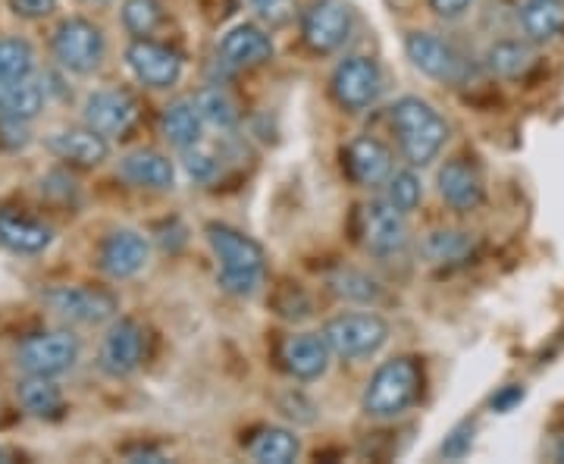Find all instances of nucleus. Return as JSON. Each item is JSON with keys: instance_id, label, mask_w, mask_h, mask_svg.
<instances>
[{"instance_id": "12", "label": "nucleus", "mask_w": 564, "mask_h": 464, "mask_svg": "<svg viewBox=\"0 0 564 464\" xmlns=\"http://www.w3.org/2000/svg\"><path fill=\"white\" fill-rule=\"evenodd\" d=\"M126 66L144 88H154V91H166L180 85L182 69H185L180 51L151 39H135L126 47Z\"/></svg>"}, {"instance_id": "45", "label": "nucleus", "mask_w": 564, "mask_h": 464, "mask_svg": "<svg viewBox=\"0 0 564 464\" xmlns=\"http://www.w3.org/2000/svg\"><path fill=\"white\" fill-rule=\"evenodd\" d=\"M82 3H107V0H82Z\"/></svg>"}, {"instance_id": "9", "label": "nucleus", "mask_w": 564, "mask_h": 464, "mask_svg": "<svg viewBox=\"0 0 564 464\" xmlns=\"http://www.w3.org/2000/svg\"><path fill=\"white\" fill-rule=\"evenodd\" d=\"M44 304L63 321L82 323V326L113 321L120 311L117 295L98 285H54L44 292Z\"/></svg>"}, {"instance_id": "44", "label": "nucleus", "mask_w": 564, "mask_h": 464, "mask_svg": "<svg viewBox=\"0 0 564 464\" xmlns=\"http://www.w3.org/2000/svg\"><path fill=\"white\" fill-rule=\"evenodd\" d=\"M3 462H10V452H7V449H0V464Z\"/></svg>"}, {"instance_id": "36", "label": "nucleus", "mask_w": 564, "mask_h": 464, "mask_svg": "<svg viewBox=\"0 0 564 464\" xmlns=\"http://www.w3.org/2000/svg\"><path fill=\"white\" fill-rule=\"evenodd\" d=\"M32 144V129H29V120H20V117H3L0 114V151H25Z\"/></svg>"}, {"instance_id": "8", "label": "nucleus", "mask_w": 564, "mask_h": 464, "mask_svg": "<svg viewBox=\"0 0 564 464\" xmlns=\"http://www.w3.org/2000/svg\"><path fill=\"white\" fill-rule=\"evenodd\" d=\"M404 54L411 66L423 73L426 79L443 82V85H458L467 79V61L452 41L440 39L433 32H408L404 35Z\"/></svg>"}, {"instance_id": "19", "label": "nucleus", "mask_w": 564, "mask_h": 464, "mask_svg": "<svg viewBox=\"0 0 564 464\" xmlns=\"http://www.w3.org/2000/svg\"><path fill=\"white\" fill-rule=\"evenodd\" d=\"M0 245L13 255L35 258L54 245V226L35 220L29 214H20V211L0 207Z\"/></svg>"}, {"instance_id": "10", "label": "nucleus", "mask_w": 564, "mask_h": 464, "mask_svg": "<svg viewBox=\"0 0 564 464\" xmlns=\"http://www.w3.org/2000/svg\"><path fill=\"white\" fill-rule=\"evenodd\" d=\"M355 32L348 0H314L302 17V41L314 54H336Z\"/></svg>"}, {"instance_id": "11", "label": "nucleus", "mask_w": 564, "mask_h": 464, "mask_svg": "<svg viewBox=\"0 0 564 464\" xmlns=\"http://www.w3.org/2000/svg\"><path fill=\"white\" fill-rule=\"evenodd\" d=\"M358 239L373 258H395L408 245V214L395 211L389 202L361 204L358 211Z\"/></svg>"}, {"instance_id": "16", "label": "nucleus", "mask_w": 564, "mask_h": 464, "mask_svg": "<svg viewBox=\"0 0 564 464\" xmlns=\"http://www.w3.org/2000/svg\"><path fill=\"white\" fill-rule=\"evenodd\" d=\"M329 358H333V348L323 333H292V336H285L280 348L282 367L302 384L321 380L329 370Z\"/></svg>"}, {"instance_id": "7", "label": "nucleus", "mask_w": 564, "mask_h": 464, "mask_svg": "<svg viewBox=\"0 0 564 464\" xmlns=\"http://www.w3.org/2000/svg\"><path fill=\"white\" fill-rule=\"evenodd\" d=\"M329 88H333V98H336V104L343 110L361 114V110H370L373 104L380 101V95H383V69H380V63L373 61V57H364V54L345 57L333 69Z\"/></svg>"}, {"instance_id": "32", "label": "nucleus", "mask_w": 564, "mask_h": 464, "mask_svg": "<svg viewBox=\"0 0 564 464\" xmlns=\"http://www.w3.org/2000/svg\"><path fill=\"white\" fill-rule=\"evenodd\" d=\"M383 202H389L395 211L411 214L423 202V182L414 170H392V176L383 182Z\"/></svg>"}, {"instance_id": "41", "label": "nucleus", "mask_w": 564, "mask_h": 464, "mask_svg": "<svg viewBox=\"0 0 564 464\" xmlns=\"http://www.w3.org/2000/svg\"><path fill=\"white\" fill-rule=\"evenodd\" d=\"M524 402V386H508L499 396H492V411H511L514 404Z\"/></svg>"}, {"instance_id": "4", "label": "nucleus", "mask_w": 564, "mask_h": 464, "mask_svg": "<svg viewBox=\"0 0 564 464\" xmlns=\"http://www.w3.org/2000/svg\"><path fill=\"white\" fill-rule=\"evenodd\" d=\"M323 336L343 362H364L389 343V323L373 311H348L323 326Z\"/></svg>"}, {"instance_id": "18", "label": "nucleus", "mask_w": 564, "mask_h": 464, "mask_svg": "<svg viewBox=\"0 0 564 464\" xmlns=\"http://www.w3.org/2000/svg\"><path fill=\"white\" fill-rule=\"evenodd\" d=\"M436 185H440V198H443L452 211H458V214L477 211L486 198L484 176L477 173L474 163H467L464 158L445 161V166L440 170V176H436Z\"/></svg>"}, {"instance_id": "2", "label": "nucleus", "mask_w": 564, "mask_h": 464, "mask_svg": "<svg viewBox=\"0 0 564 464\" xmlns=\"http://www.w3.org/2000/svg\"><path fill=\"white\" fill-rule=\"evenodd\" d=\"M392 129L399 136L404 161L411 166H430L448 142V122L430 101L404 95L392 104Z\"/></svg>"}, {"instance_id": "28", "label": "nucleus", "mask_w": 564, "mask_h": 464, "mask_svg": "<svg viewBox=\"0 0 564 464\" xmlns=\"http://www.w3.org/2000/svg\"><path fill=\"white\" fill-rule=\"evenodd\" d=\"M248 455L261 464H292L302 455V440L289 427H263L248 443Z\"/></svg>"}, {"instance_id": "26", "label": "nucleus", "mask_w": 564, "mask_h": 464, "mask_svg": "<svg viewBox=\"0 0 564 464\" xmlns=\"http://www.w3.org/2000/svg\"><path fill=\"white\" fill-rule=\"evenodd\" d=\"M47 101V88L32 79H0V114L3 117H20L35 120Z\"/></svg>"}, {"instance_id": "25", "label": "nucleus", "mask_w": 564, "mask_h": 464, "mask_svg": "<svg viewBox=\"0 0 564 464\" xmlns=\"http://www.w3.org/2000/svg\"><path fill=\"white\" fill-rule=\"evenodd\" d=\"M17 399L20 404L39 421H57L66 411V399H63L61 386L54 384V377H29L17 386Z\"/></svg>"}, {"instance_id": "33", "label": "nucleus", "mask_w": 564, "mask_h": 464, "mask_svg": "<svg viewBox=\"0 0 564 464\" xmlns=\"http://www.w3.org/2000/svg\"><path fill=\"white\" fill-rule=\"evenodd\" d=\"M329 289H333L339 299L355 304H373L380 302V295H383V292H380V283L370 280L361 270H339V273H333Z\"/></svg>"}, {"instance_id": "34", "label": "nucleus", "mask_w": 564, "mask_h": 464, "mask_svg": "<svg viewBox=\"0 0 564 464\" xmlns=\"http://www.w3.org/2000/svg\"><path fill=\"white\" fill-rule=\"evenodd\" d=\"M35 69V51L25 39H0V79H29Z\"/></svg>"}, {"instance_id": "3", "label": "nucleus", "mask_w": 564, "mask_h": 464, "mask_svg": "<svg viewBox=\"0 0 564 464\" xmlns=\"http://www.w3.org/2000/svg\"><path fill=\"white\" fill-rule=\"evenodd\" d=\"M421 386L423 367L417 358L399 355L392 362L380 364L361 396L364 414L373 421H395L421 399Z\"/></svg>"}, {"instance_id": "38", "label": "nucleus", "mask_w": 564, "mask_h": 464, "mask_svg": "<svg viewBox=\"0 0 564 464\" xmlns=\"http://www.w3.org/2000/svg\"><path fill=\"white\" fill-rule=\"evenodd\" d=\"M7 7L13 10V17L20 20H47L57 10V0H7Z\"/></svg>"}, {"instance_id": "35", "label": "nucleus", "mask_w": 564, "mask_h": 464, "mask_svg": "<svg viewBox=\"0 0 564 464\" xmlns=\"http://www.w3.org/2000/svg\"><path fill=\"white\" fill-rule=\"evenodd\" d=\"M182 163H185V173L195 182H202V185H210V182L220 180L223 163L220 158H217V151L207 148V144L198 142L192 144V148H185V151H182Z\"/></svg>"}, {"instance_id": "24", "label": "nucleus", "mask_w": 564, "mask_h": 464, "mask_svg": "<svg viewBox=\"0 0 564 464\" xmlns=\"http://www.w3.org/2000/svg\"><path fill=\"white\" fill-rule=\"evenodd\" d=\"M161 129L166 142L173 144V148H180V151H185V148H192V144L202 142L204 120H202V114L195 110L192 98H180V101H173L163 107Z\"/></svg>"}, {"instance_id": "17", "label": "nucleus", "mask_w": 564, "mask_h": 464, "mask_svg": "<svg viewBox=\"0 0 564 464\" xmlns=\"http://www.w3.org/2000/svg\"><path fill=\"white\" fill-rule=\"evenodd\" d=\"M47 151L73 166H101L110 158V142L91 126H69L47 136Z\"/></svg>"}, {"instance_id": "40", "label": "nucleus", "mask_w": 564, "mask_h": 464, "mask_svg": "<svg viewBox=\"0 0 564 464\" xmlns=\"http://www.w3.org/2000/svg\"><path fill=\"white\" fill-rule=\"evenodd\" d=\"M430 3V10H433V17H440L445 22H455L462 20L470 13V7L477 3V0H426Z\"/></svg>"}, {"instance_id": "21", "label": "nucleus", "mask_w": 564, "mask_h": 464, "mask_svg": "<svg viewBox=\"0 0 564 464\" xmlns=\"http://www.w3.org/2000/svg\"><path fill=\"white\" fill-rule=\"evenodd\" d=\"M220 57L232 69H251L261 63L273 61V39L254 22H242L229 29L220 41Z\"/></svg>"}, {"instance_id": "14", "label": "nucleus", "mask_w": 564, "mask_h": 464, "mask_svg": "<svg viewBox=\"0 0 564 464\" xmlns=\"http://www.w3.org/2000/svg\"><path fill=\"white\" fill-rule=\"evenodd\" d=\"M141 362H144V330L129 317L110 323L98 348V367L107 377L122 380V377H132Z\"/></svg>"}, {"instance_id": "42", "label": "nucleus", "mask_w": 564, "mask_h": 464, "mask_svg": "<svg viewBox=\"0 0 564 464\" xmlns=\"http://www.w3.org/2000/svg\"><path fill=\"white\" fill-rule=\"evenodd\" d=\"M166 455H163L161 449H148V445H141V449H132V452H126V462H151L158 464L163 462Z\"/></svg>"}, {"instance_id": "13", "label": "nucleus", "mask_w": 564, "mask_h": 464, "mask_svg": "<svg viewBox=\"0 0 564 464\" xmlns=\"http://www.w3.org/2000/svg\"><path fill=\"white\" fill-rule=\"evenodd\" d=\"M82 120L107 139H122L139 122V101L126 88H98L85 98Z\"/></svg>"}, {"instance_id": "30", "label": "nucleus", "mask_w": 564, "mask_h": 464, "mask_svg": "<svg viewBox=\"0 0 564 464\" xmlns=\"http://www.w3.org/2000/svg\"><path fill=\"white\" fill-rule=\"evenodd\" d=\"M192 104H195V110L202 114L204 126H214V129H220V132H232L236 126H239V107L236 101L217 88V85H207V88H198L195 95H192Z\"/></svg>"}, {"instance_id": "5", "label": "nucleus", "mask_w": 564, "mask_h": 464, "mask_svg": "<svg viewBox=\"0 0 564 464\" xmlns=\"http://www.w3.org/2000/svg\"><path fill=\"white\" fill-rule=\"evenodd\" d=\"M79 355V336H73L69 330H51V333H35L22 339L17 348V364L29 377H61L76 367Z\"/></svg>"}, {"instance_id": "39", "label": "nucleus", "mask_w": 564, "mask_h": 464, "mask_svg": "<svg viewBox=\"0 0 564 464\" xmlns=\"http://www.w3.org/2000/svg\"><path fill=\"white\" fill-rule=\"evenodd\" d=\"M470 445H474V427L462 424L445 436V443L440 452H443V458H464V455L470 452Z\"/></svg>"}, {"instance_id": "43", "label": "nucleus", "mask_w": 564, "mask_h": 464, "mask_svg": "<svg viewBox=\"0 0 564 464\" xmlns=\"http://www.w3.org/2000/svg\"><path fill=\"white\" fill-rule=\"evenodd\" d=\"M555 462L564 464V436L558 440V445H555Z\"/></svg>"}, {"instance_id": "6", "label": "nucleus", "mask_w": 564, "mask_h": 464, "mask_svg": "<svg viewBox=\"0 0 564 464\" xmlns=\"http://www.w3.org/2000/svg\"><path fill=\"white\" fill-rule=\"evenodd\" d=\"M54 57L61 63L66 73H76V76H91L98 73L104 63V54H107V41H104V32L95 25V22L79 20H63L54 32Z\"/></svg>"}, {"instance_id": "31", "label": "nucleus", "mask_w": 564, "mask_h": 464, "mask_svg": "<svg viewBox=\"0 0 564 464\" xmlns=\"http://www.w3.org/2000/svg\"><path fill=\"white\" fill-rule=\"evenodd\" d=\"M163 25V0H126L122 3V29L132 39H151Z\"/></svg>"}, {"instance_id": "23", "label": "nucleus", "mask_w": 564, "mask_h": 464, "mask_svg": "<svg viewBox=\"0 0 564 464\" xmlns=\"http://www.w3.org/2000/svg\"><path fill=\"white\" fill-rule=\"evenodd\" d=\"M518 20L530 44H549L564 32V0H524Z\"/></svg>"}, {"instance_id": "22", "label": "nucleus", "mask_w": 564, "mask_h": 464, "mask_svg": "<svg viewBox=\"0 0 564 464\" xmlns=\"http://www.w3.org/2000/svg\"><path fill=\"white\" fill-rule=\"evenodd\" d=\"M120 176L135 188L170 192L176 185V166L161 151L139 148V151H129L120 161Z\"/></svg>"}, {"instance_id": "15", "label": "nucleus", "mask_w": 564, "mask_h": 464, "mask_svg": "<svg viewBox=\"0 0 564 464\" xmlns=\"http://www.w3.org/2000/svg\"><path fill=\"white\" fill-rule=\"evenodd\" d=\"M148 258H151V242L139 229H113L101 242L98 267L110 280H132L148 267Z\"/></svg>"}, {"instance_id": "1", "label": "nucleus", "mask_w": 564, "mask_h": 464, "mask_svg": "<svg viewBox=\"0 0 564 464\" xmlns=\"http://www.w3.org/2000/svg\"><path fill=\"white\" fill-rule=\"evenodd\" d=\"M207 245L214 251V258L220 263V285L229 295L248 299L263 285L267 277V255L251 236L239 233L229 223H207L204 226Z\"/></svg>"}, {"instance_id": "29", "label": "nucleus", "mask_w": 564, "mask_h": 464, "mask_svg": "<svg viewBox=\"0 0 564 464\" xmlns=\"http://www.w3.org/2000/svg\"><path fill=\"white\" fill-rule=\"evenodd\" d=\"M486 66L499 79H521L527 69L533 66V47H530V41L518 39L496 41L486 51Z\"/></svg>"}, {"instance_id": "27", "label": "nucleus", "mask_w": 564, "mask_h": 464, "mask_svg": "<svg viewBox=\"0 0 564 464\" xmlns=\"http://www.w3.org/2000/svg\"><path fill=\"white\" fill-rule=\"evenodd\" d=\"M477 239L464 229H433L421 242V251L433 267H455V263L470 261Z\"/></svg>"}, {"instance_id": "20", "label": "nucleus", "mask_w": 564, "mask_h": 464, "mask_svg": "<svg viewBox=\"0 0 564 464\" xmlns=\"http://www.w3.org/2000/svg\"><path fill=\"white\" fill-rule=\"evenodd\" d=\"M345 170L358 185L373 188V185H383L392 176L395 163H392V151L380 139L358 136L355 142H348V148H345Z\"/></svg>"}, {"instance_id": "37", "label": "nucleus", "mask_w": 564, "mask_h": 464, "mask_svg": "<svg viewBox=\"0 0 564 464\" xmlns=\"http://www.w3.org/2000/svg\"><path fill=\"white\" fill-rule=\"evenodd\" d=\"M280 411L289 421H295V424H314L317 421V404L311 402L307 396H302V392H289L280 402Z\"/></svg>"}]
</instances>
